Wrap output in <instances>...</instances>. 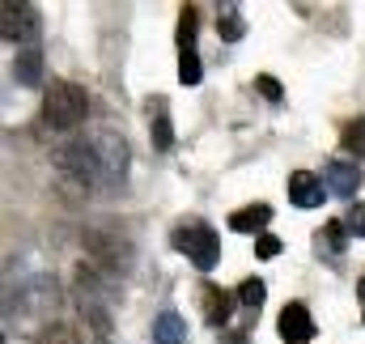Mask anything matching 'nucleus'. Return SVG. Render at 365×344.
Instances as JSON below:
<instances>
[{
  "instance_id": "obj_1",
  "label": "nucleus",
  "mask_w": 365,
  "mask_h": 344,
  "mask_svg": "<svg viewBox=\"0 0 365 344\" xmlns=\"http://www.w3.org/2000/svg\"><path fill=\"white\" fill-rule=\"evenodd\" d=\"M106 276L93 268V263H81L77 268V285H73V298H77V310L86 319V332H90L98 344H110L115 328H110V298H106Z\"/></svg>"
},
{
  "instance_id": "obj_2",
  "label": "nucleus",
  "mask_w": 365,
  "mask_h": 344,
  "mask_svg": "<svg viewBox=\"0 0 365 344\" xmlns=\"http://www.w3.org/2000/svg\"><path fill=\"white\" fill-rule=\"evenodd\" d=\"M56 302H60L56 280H51V276H34V280H26V285L17 289V298H9L4 310H9V323L17 319V332H38V328H56V323H51Z\"/></svg>"
},
{
  "instance_id": "obj_3",
  "label": "nucleus",
  "mask_w": 365,
  "mask_h": 344,
  "mask_svg": "<svg viewBox=\"0 0 365 344\" xmlns=\"http://www.w3.org/2000/svg\"><path fill=\"white\" fill-rule=\"evenodd\" d=\"M51 166L60 171L64 183H77L86 196H90V191H106V178H102V166H98V153H93L90 141L56 145V149H51Z\"/></svg>"
},
{
  "instance_id": "obj_4",
  "label": "nucleus",
  "mask_w": 365,
  "mask_h": 344,
  "mask_svg": "<svg viewBox=\"0 0 365 344\" xmlns=\"http://www.w3.org/2000/svg\"><path fill=\"white\" fill-rule=\"evenodd\" d=\"M86 115H90V93H86V86H77V81H56V86L47 89V98H43V119H47L56 132L81 128Z\"/></svg>"
},
{
  "instance_id": "obj_5",
  "label": "nucleus",
  "mask_w": 365,
  "mask_h": 344,
  "mask_svg": "<svg viewBox=\"0 0 365 344\" xmlns=\"http://www.w3.org/2000/svg\"><path fill=\"white\" fill-rule=\"evenodd\" d=\"M86 251H90V263L106 276V280H119L128 268H132V243L123 238V234H115V230H90L86 234Z\"/></svg>"
},
{
  "instance_id": "obj_6",
  "label": "nucleus",
  "mask_w": 365,
  "mask_h": 344,
  "mask_svg": "<svg viewBox=\"0 0 365 344\" xmlns=\"http://www.w3.org/2000/svg\"><path fill=\"white\" fill-rule=\"evenodd\" d=\"M175 251H182L200 272H212V268L221 263V238H217L212 226L191 221V226H179V230H175Z\"/></svg>"
},
{
  "instance_id": "obj_7",
  "label": "nucleus",
  "mask_w": 365,
  "mask_h": 344,
  "mask_svg": "<svg viewBox=\"0 0 365 344\" xmlns=\"http://www.w3.org/2000/svg\"><path fill=\"white\" fill-rule=\"evenodd\" d=\"M90 145H93V153H98V166H102V178H106V191L123 187V183H128V141H123L119 132L102 128V132H93L90 136Z\"/></svg>"
},
{
  "instance_id": "obj_8",
  "label": "nucleus",
  "mask_w": 365,
  "mask_h": 344,
  "mask_svg": "<svg viewBox=\"0 0 365 344\" xmlns=\"http://www.w3.org/2000/svg\"><path fill=\"white\" fill-rule=\"evenodd\" d=\"M0 34H4V43H13L17 51H21V47H38V9H34V4L4 0V4H0Z\"/></svg>"
},
{
  "instance_id": "obj_9",
  "label": "nucleus",
  "mask_w": 365,
  "mask_h": 344,
  "mask_svg": "<svg viewBox=\"0 0 365 344\" xmlns=\"http://www.w3.org/2000/svg\"><path fill=\"white\" fill-rule=\"evenodd\" d=\"M323 183H327L331 196L353 200V196L361 191V166H357L353 158H331V162L323 166Z\"/></svg>"
},
{
  "instance_id": "obj_10",
  "label": "nucleus",
  "mask_w": 365,
  "mask_h": 344,
  "mask_svg": "<svg viewBox=\"0 0 365 344\" xmlns=\"http://www.w3.org/2000/svg\"><path fill=\"white\" fill-rule=\"evenodd\" d=\"M280 340L284 344H310L314 340V319H310V310L302 306V302H289L284 310H280Z\"/></svg>"
},
{
  "instance_id": "obj_11",
  "label": "nucleus",
  "mask_w": 365,
  "mask_h": 344,
  "mask_svg": "<svg viewBox=\"0 0 365 344\" xmlns=\"http://www.w3.org/2000/svg\"><path fill=\"white\" fill-rule=\"evenodd\" d=\"M323 196H327V183H323L319 174H310V171L289 174V200H293L297 208H319Z\"/></svg>"
},
{
  "instance_id": "obj_12",
  "label": "nucleus",
  "mask_w": 365,
  "mask_h": 344,
  "mask_svg": "<svg viewBox=\"0 0 365 344\" xmlns=\"http://www.w3.org/2000/svg\"><path fill=\"white\" fill-rule=\"evenodd\" d=\"M149 141H153L158 153L175 149V119L166 111V98H149Z\"/></svg>"
},
{
  "instance_id": "obj_13",
  "label": "nucleus",
  "mask_w": 365,
  "mask_h": 344,
  "mask_svg": "<svg viewBox=\"0 0 365 344\" xmlns=\"http://www.w3.org/2000/svg\"><path fill=\"white\" fill-rule=\"evenodd\" d=\"M13 81L21 89H34L43 81V47H21L13 56Z\"/></svg>"
},
{
  "instance_id": "obj_14",
  "label": "nucleus",
  "mask_w": 365,
  "mask_h": 344,
  "mask_svg": "<svg viewBox=\"0 0 365 344\" xmlns=\"http://www.w3.org/2000/svg\"><path fill=\"white\" fill-rule=\"evenodd\" d=\"M187 319H182L179 310H162L158 319H153V344H187Z\"/></svg>"
},
{
  "instance_id": "obj_15",
  "label": "nucleus",
  "mask_w": 365,
  "mask_h": 344,
  "mask_svg": "<svg viewBox=\"0 0 365 344\" xmlns=\"http://www.w3.org/2000/svg\"><path fill=\"white\" fill-rule=\"evenodd\" d=\"M268 221H272V208H268V204H247V208H238V213L230 217V230H234V234H259Z\"/></svg>"
},
{
  "instance_id": "obj_16",
  "label": "nucleus",
  "mask_w": 365,
  "mask_h": 344,
  "mask_svg": "<svg viewBox=\"0 0 365 344\" xmlns=\"http://www.w3.org/2000/svg\"><path fill=\"white\" fill-rule=\"evenodd\" d=\"M204 315L212 328H225L230 323V293H221L217 285H204Z\"/></svg>"
},
{
  "instance_id": "obj_17",
  "label": "nucleus",
  "mask_w": 365,
  "mask_h": 344,
  "mask_svg": "<svg viewBox=\"0 0 365 344\" xmlns=\"http://www.w3.org/2000/svg\"><path fill=\"white\" fill-rule=\"evenodd\" d=\"M217 34H221L225 43H238V39L247 34V21H242L238 4H221V13H217Z\"/></svg>"
},
{
  "instance_id": "obj_18",
  "label": "nucleus",
  "mask_w": 365,
  "mask_h": 344,
  "mask_svg": "<svg viewBox=\"0 0 365 344\" xmlns=\"http://www.w3.org/2000/svg\"><path fill=\"white\" fill-rule=\"evenodd\" d=\"M340 145H344V153H349L353 162H365V115L361 119H353V123H344Z\"/></svg>"
},
{
  "instance_id": "obj_19",
  "label": "nucleus",
  "mask_w": 365,
  "mask_h": 344,
  "mask_svg": "<svg viewBox=\"0 0 365 344\" xmlns=\"http://www.w3.org/2000/svg\"><path fill=\"white\" fill-rule=\"evenodd\" d=\"M179 81L182 86H200V81H204V69H200L195 47H182L179 51Z\"/></svg>"
},
{
  "instance_id": "obj_20",
  "label": "nucleus",
  "mask_w": 365,
  "mask_h": 344,
  "mask_svg": "<svg viewBox=\"0 0 365 344\" xmlns=\"http://www.w3.org/2000/svg\"><path fill=\"white\" fill-rule=\"evenodd\" d=\"M319 243H323L331 256H340V251L349 247V226H344V221H327L323 234H319Z\"/></svg>"
},
{
  "instance_id": "obj_21",
  "label": "nucleus",
  "mask_w": 365,
  "mask_h": 344,
  "mask_svg": "<svg viewBox=\"0 0 365 344\" xmlns=\"http://www.w3.org/2000/svg\"><path fill=\"white\" fill-rule=\"evenodd\" d=\"M264 298H268V285H264L259 276H251V280H242V285H238V302H242L247 310H259V306H264Z\"/></svg>"
},
{
  "instance_id": "obj_22",
  "label": "nucleus",
  "mask_w": 365,
  "mask_h": 344,
  "mask_svg": "<svg viewBox=\"0 0 365 344\" xmlns=\"http://www.w3.org/2000/svg\"><path fill=\"white\" fill-rule=\"evenodd\" d=\"M38 344H81V340H77V332H73V328L56 323V328H47V332H43V340H38Z\"/></svg>"
},
{
  "instance_id": "obj_23",
  "label": "nucleus",
  "mask_w": 365,
  "mask_h": 344,
  "mask_svg": "<svg viewBox=\"0 0 365 344\" xmlns=\"http://www.w3.org/2000/svg\"><path fill=\"white\" fill-rule=\"evenodd\" d=\"M344 226H349V234H357V238H365V204H361V200H357V204L349 208Z\"/></svg>"
},
{
  "instance_id": "obj_24",
  "label": "nucleus",
  "mask_w": 365,
  "mask_h": 344,
  "mask_svg": "<svg viewBox=\"0 0 365 344\" xmlns=\"http://www.w3.org/2000/svg\"><path fill=\"white\" fill-rule=\"evenodd\" d=\"M255 256H259V259H276V256H280V238L259 234V238H255Z\"/></svg>"
},
{
  "instance_id": "obj_25",
  "label": "nucleus",
  "mask_w": 365,
  "mask_h": 344,
  "mask_svg": "<svg viewBox=\"0 0 365 344\" xmlns=\"http://www.w3.org/2000/svg\"><path fill=\"white\" fill-rule=\"evenodd\" d=\"M255 86H259V93H264V98H268V102H280V86H276L272 77H259V81H255Z\"/></svg>"
},
{
  "instance_id": "obj_26",
  "label": "nucleus",
  "mask_w": 365,
  "mask_h": 344,
  "mask_svg": "<svg viewBox=\"0 0 365 344\" xmlns=\"http://www.w3.org/2000/svg\"><path fill=\"white\" fill-rule=\"evenodd\" d=\"M357 293H361V302H365V276H361V285H357Z\"/></svg>"
}]
</instances>
